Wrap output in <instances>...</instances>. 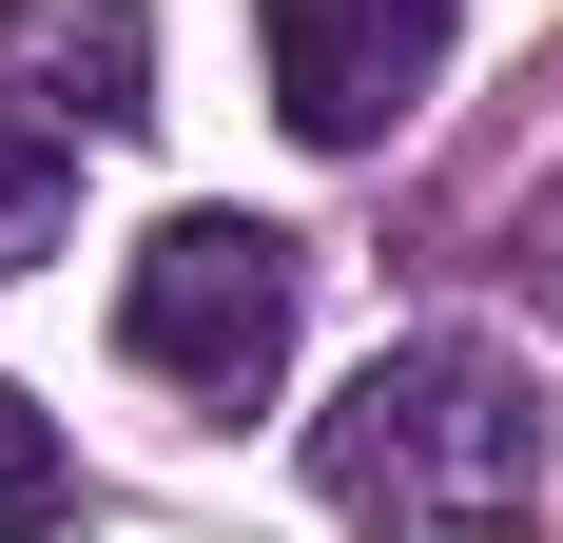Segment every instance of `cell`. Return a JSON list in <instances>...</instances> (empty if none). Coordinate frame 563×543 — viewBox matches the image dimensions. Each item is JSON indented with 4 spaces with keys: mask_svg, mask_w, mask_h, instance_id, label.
Segmentation results:
<instances>
[{
    "mask_svg": "<svg viewBox=\"0 0 563 543\" xmlns=\"http://www.w3.org/2000/svg\"><path fill=\"white\" fill-rule=\"evenodd\" d=\"M544 486H563V428H544V388H525L486 330H408V350H369V369L311 408V505H331V524L506 543V524H544Z\"/></svg>",
    "mask_w": 563,
    "mask_h": 543,
    "instance_id": "6da1fadb",
    "label": "cell"
},
{
    "mask_svg": "<svg viewBox=\"0 0 563 543\" xmlns=\"http://www.w3.org/2000/svg\"><path fill=\"white\" fill-rule=\"evenodd\" d=\"M291 311H311V253L273 214H233V195H195V214H156L117 253V350L156 388H195V408H253L291 369Z\"/></svg>",
    "mask_w": 563,
    "mask_h": 543,
    "instance_id": "7a4b0ae2",
    "label": "cell"
},
{
    "mask_svg": "<svg viewBox=\"0 0 563 543\" xmlns=\"http://www.w3.org/2000/svg\"><path fill=\"white\" fill-rule=\"evenodd\" d=\"M156 117V20L136 0H0V272H40L78 214V156Z\"/></svg>",
    "mask_w": 563,
    "mask_h": 543,
    "instance_id": "3957f363",
    "label": "cell"
},
{
    "mask_svg": "<svg viewBox=\"0 0 563 543\" xmlns=\"http://www.w3.org/2000/svg\"><path fill=\"white\" fill-rule=\"evenodd\" d=\"M448 20L466 0H253V40H273V117L311 156H389L428 78H448Z\"/></svg>",
    "mask_w": 563,
    "mask_h": 543,
    "instance_id": "277c9868",
    "label": "cell"
},
{
    "mask_svg": "<svg viewBox=\"0 0 563 543\" xmlns=\"http://www.w3.org/2000/svg\"><path fill=\"white\" fill-rule=\"evenodd\" d=\"M40 524H78V446L40 388H0V543H40Z\"/></svg>",
    "mask_w": 563,
    "mask_h": 543,
    "instance_id": "5b68a950",
    "label": "cell"
},
{
    "mask_svg": "<svg viewBox=\"0 0 563 543\" xmlns=\"http://www.w3.org/2000/svg\"><path fill=\"white\" fill-rule=\"evenodd\" d=\"M506 272L544 291V311H563V195H525V233H506Z\"/></svg>",
    "mask_w": 563,
    "mask_h": 543,
    "instance_id": "8992f818",
    "label": "cell"
}]
</instances>
